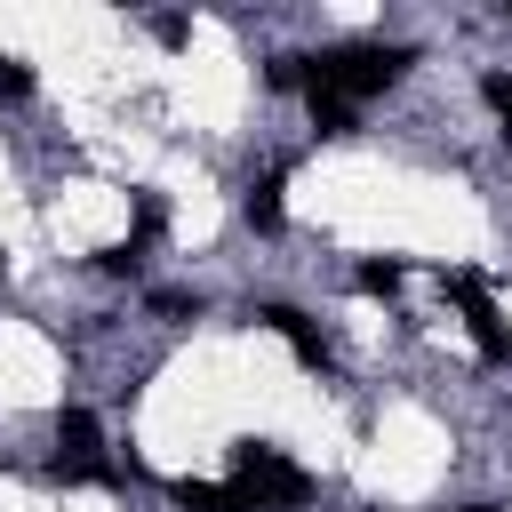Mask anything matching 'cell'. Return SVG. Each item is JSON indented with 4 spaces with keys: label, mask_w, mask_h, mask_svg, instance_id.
<instances>
[{
    "label": "cell",
    "mask_w": 512,
    "mask_h": 512,
    "mask_svg": "<svg viewBox=\"0 0 512 512\" xmlns=\"http://www.w3.org/2000/svg\"><path fill=\"white\" fill-rule=\"evenodd\" d=\"M408 64H416V48H392V40H352V48H320V56H304L312 120H320L328 136H344V128H352V104H360V96H384Z\"/></svg>",
    "instance_id": "cell-1"
},
{
    "label": "cell",
    "mask_w": 512,
    "mask_h": 512,
    "mask_svg": "<svg viewBox=\"0 0 512 512\" xmlns=\"http://www.w3.org/2000/svg\"><path fill=\"white\" fill-rule=\"evenodd\" d=\"M232 488H240V496H248L256 512H272V504H304V496H312V480H304V472H296L288 456L256 448V440L240 448V480H232Z\"/></svg>",
    "instance_id": "cell-2"
},
{
    "label": "cell",
    "mask_w": 512,
    "mask_h": 512,
    "mask_svg": "<svg viewBox=\"0 0 512 512\" xmlns=\"http://www.w3.org/2000/svg\"><path fill=\"white\" fill-rule=\"evenodd\" d=\"M56 480H120V464H104V448H96V416L88 408L56 416Z\"/></svg>",
    "instance_id": "cell-3"
},
{
    "label": "cell",
    "mask_w": 512,
    "mask_h": 512,
    "mask_svg": "<svg viewBox=\"0 0 512 512\" xmlns=\"http://www.w3.org/2000/svg\"><path fill=\"white\" fill-rule=\"evenodd\" d=\"M448 296L464 304V320H472V344H480V360H512V336H504V320H496V304H488L480 272H448Z\"/></svg>",
    "instance_id": "cell-4"
},
{
    "label": "cell",
    "mask_w": 512,
    "mask_h": 512,
    "mask_svg": "<svg viewBox=\"0 0 512 512\" xmlns=\"http://www.w3.org/2000/svg\"><path fill=\"white\" fill-rule=\"evenodd\" d=\"M256 320H264V328H272V336H288V344H296V360H304V368H328V344H320V328H312V320H304V312H296V304H264V312H256Z\"/></svg>",
    "instance_id": "cell-5"
},
{
    "label": "cell",
    "mask_w": 512,
    "mask_h": 512,
    "mask_svg": "<svg viewBox=\"0 0 512 512\" xmlns=\"http://www.w3.org/2000/svg\"><path fill=\"white\" fill-rule=\"evenodd\" d=\"M176 504L184 512H256L240 488H216V480H176Z\"/></svg>",
    "instance_id": "cell-6"
},
{
    "label": "cell",
    "mask_w": 512,
    "mask_h": 512,
    "mask_svg": "<svg viewBox=\"0 0 512 512\" xmlns=\"http://www.w3.org/2000/svg\"><path fill=\"white\" fill-rule=\"evenodd\" d=\"M248 224H256V232H280V168L248 192Z\"/></svg>",
    "instance_id": "cell-7"
},
{
    "label": "cell",
    "mask_w": 512,
    "mask_h": 512,
    "mask_svg": "<svg viewBox=\"0 0 512 512\" xmlns=\"http://www.w3.org/2000/svg\"><path fill=\"white\" fill-rule=\"evenodd\" d=\"M480 96L496 104V120H504V144H512V72H488V80H480Z\"/></svg>",
    "instance_id": "cell-8"
},
{
    "label": "cell",
    "mask_w": 512,
    "mask_h": 512,
    "mask_svg": "<svg viewBox=\"0 0 512 512\" xmlns=\"http://www.w3.org/2000/svg\"><path fill=\"white\" fill-rule=\"evenodd\" d=\"M400 280H408V272H400V264H360V288H368V296H392V288H400Z\"/></svg>",
    "instance_id": "cell-9"
},
{
    "label": "cell",
    "mask_w": 512,
    "mask_h": 512,
    "mask_svg": "<svg viewBox=\"0 0 512 512\" xmlns=\"http://www.w3.org/2000/svg\"><path fill=\"white\" fill-rule=\"evenodd\" d=\"M24 88H32V72H24L16 56H0V96H24Z\"/></svg>",
    "instance_id": "cell-10"
},
{
    "label": "cell",
    "mask_w": 512,
    "mask_h": 512,
    "mask_svg": "<svg viewBox=\"0 0 512 512\" xmlns=\"http://www.w3.org/2000/svg\"><path fill=\"white\" fill-rule=\"evenodd\" d=\"M464 512H496V504H464Z\"/></svg>",
    "instance_id": "cell-11"
}]
</instances>
